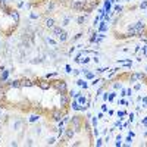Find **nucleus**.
<instances>
[{
    "label": "nucleus",
    "instance_id": "28",
    "mask_svg": "<svg viewBox=\"0 0 147 147\" xmlns=\"http://www.w3.org/2000/svg\"><path fill=\"white\" fill-rule=\"evenodd\" d=\"M144 135H147V131H146V132H144Z\"/></svg>",
    "mask_w": 147,
    "mask_h": 147
},
{
    "label": "nucleus",
    "instance_id": "19",
    "mask_svg": "<svg viewBox=\"0 0 147 147\" xmlns=\"http://www.w3.org/2000/svg\"><path fill=\"white\" fill-rule=\"evenodd\" d=\"M82 37V32H80V34H76L75 37H74V38H72V41H76V40H80V38H81Z\"/></svg>",
    "mask_w": 147,
    "mask_h": 147
},
{
    "label": "nucleus",
    "instance_id": "5",
    "mask_svg": "<svg viewBox=\"0 0 147 147\" xmlns=\"http://www.w3.org/2000/svg\"><path fill=\"white\" fill-rule=\"evenodd\" d=\"M68 105H69V97L66 94H60V106H62V109H65Z\"/></svg>",
    "mask_w": 147,
    "mask_h": 147
},
{
    "label": "nucleus",
    "instance_id": "30",
    "mask_svg": "<svg viewBox=\"0 0 147 147\" xmlns=\"http://www.w3.org/2000/svg\"><path fill=\"white\" fill-rule=\"evenodd\" d=\"M0 138H2V137H0Z\"/></svg>",
    "mask_w": 147,
    "mask_h": 147
},
{
    "label": "nucleus",
    "instance_id": "10",
    "mask_svg": "<svg viewBox=\"0 0 147 147\" xmlns=\"http://www.w3.org/2000/svg\"><path fill=\"white\" fill-rule=\"evenodd\" d=\"M22 123H24L22 119H18V121H15V122H13V125H12L13 131H19V129H21V127H22Z\"/></svg>",
    "mask_w": 147,
    "mask_h": 147
},
{
    "label": "nucleus",
    "instance_id": "14",
    "mask_svg": "<svg viewBox=\"0 0 147 147\" xmlns=\"http://www.w3.org/2000/svg\"><path fill=\"white\" fill-rule=\"evenodd\" d=\"M10 87L12 88H19L21 87V80H13V81L10 82Z\"/></svg>",
    "mask_w": 147,
    "mask_h": 147
},
{
    "label": "nucleus",
    "instance_id": "24",
    "mask_svg": "<svg viewBox=\"0 0 147 147\" xmlns=\"http://www.w3.org/2000/svg\"><path fill=\"white\" fill-rule=\"evenodd\" d=\"M27 144H28V146H32L34 143H32V140H31V138H28V140H27Z\"/></svg>",
    "mask_w": 147,
    "mask_h": 147
},
{
    "label": "nucleus",
    "instance_id": "3",
    "mask_svg": "<svg viewBox=\"0 0 147 147\" xmlns=\"http://www.w3.org/2000/svg\"><path fill=\"white\" fill-rule=\"evenodd\" d=\"M71 122H72V128L75 129V132H80L81 131V119H80V116H74L72 119H71Z\"/></svg>",
    "mask_w": 147,
    "mask_h": 147
},
{
    "label": "nucleus",
    "instance_id": "21",
    "mask_svg": "<svg viewBox=\"0 0 147 147\" xmlns=\"http://www.w3.org/2000/svg\"><path fill=\"white\" fill-rule=\"evenodd\" d=\"M12 16H13V19H15V21H18V19H19V16H18V12L12 13Z\"/></svg>",
    "mask_w": 147,
    "mask_h": 147
},
{
    "label": "nucleus",
    "instance_id": "8",
    "mask_svg": "<svg viewBox=\"0 0 147 147\" xmlns=\"http://www.w3.org/2000/svg\"><path fill=\"white\" fill-rule=\"evenodd\" d=\"M31 85H34L32 80H29V78H22L21 80V87H31Z\"/></svg>",
    "mask_w": 147,
    "mask_h": 147
},
{
    "label": "nucleus",
    "instance_id": "20",
    "mask_svg": "<svg viewBox=\"0 0 147 147\" xmlns=\"http://www.w3.org/2000/svg\"><path fill=\"white\" fill-rule=\"evenodd\" d=\"M140 7H141V9H146V7H147V2H146V0H144L143 3H140Z\"/></svg>",
    "mask_w": 147,
    "mask_h": 147
},
{
    "label": "nucleus",
    "instance_id": "2",
    "mask_svg": "<svg viewBox=\"0 0 147 147\" xmlns=\"http://www.w3.org/2000/svg\"><path fill=\"white\" fill-rule=\"evenodd\" d=\"M53 87L58 90V93L59 94H66V82L65 81H54L53 82Z\"/></svg>",
    "mask_w": 147,
    "mask_h": 147
},
{
    "label": "nucleus",
    "instance_id": "29",
    "mask_svg": "<svg viewBox=\"0 0 147 147\" xmlns=\"http://www.w3.org/2000/svg\"><path fill=\"white\" fill-rule=\"evenodd\" d=\"M0 128H2V123H0Z\"/></svg>",
    "mask_w": 147,
    "mask_h": 147
},
{
    "label": "nucleus",
    "instance_id": "27",
    "mask_svg": "<svg viewBox=\"0 0 147 147\" xmlns=\"http://www.w3.org/2000/svg\"><path fill=\"white\" fill-rule=\"evenodd\" d=\"M78 101H80V103H85V99H84V97H81V99L78 100Z\"/></svg>",
    "mask_w": 147,
    "mask_h": 147
},
{
    "label": "nucleus",
    "instance_id": "12",
    "mask_svg": "<svg viewBox=\"0 0 147 147\" xmlns=\"http://www.w3.org/2000/svg\"><path fill=\"white\" fill-rule=\"evenodd\" d=\"M58 40L60 41V43H65V41L68 40V32H66V31H62V32L58 35Z\"/></svg>",
    "mask_w": 147,
    "mask_h": 147
},
{
    "label": "nucleus",
    "instance_id": "22",
    "mask_svg": "<svg viewBox=\"0 0 147 147\" xmlns=\"http://www.w3.org/2000/svg\"><path fill=\"white\" fill-rule=\"evenodd\" d=\"M100 81H101V80H100V78H97V80H94V81H93V85H97V84H99Z\"/></svg>",
    "mask_w": 147,
    "mask_h": 147
},
{
    "label": "nucleus",
    "instance_id": "6",
    "mask_svg": "<svg viewBox=\"0 0 147 147\" xmlns=\"http://www.w3.org/2000/svg\"><path fill=\"white\" fill-rule=\"evenodd\" d=\"M54 24H56V21H54L53 18H46V19H44V27H46V28H50V29H52L53 27H56Z\"/></svg>",
    "mask_w": 147,
    "mask_h": 147
},
{
    "label": "nucleus",
    "instance_id": "1",
    "mask_svg": "<svg viewBox=\"0 0 147 147\" xmlns=\"http://www.w3.org/2000/svg\"><path fill=\"white\" fill-rule=\"evenodd\" d=\"M71 7L76 12L85 10V7H87V0H74V2L71 3Z\"/></svg>",
    "mask_w": 147,
    "mask_h": 147
},
{
    "label": "nucleus",
    "instance_id": "17",
    "mask_svg": "<svg viewBox=\"0 0 147 147\" xmlns=\"http://www.w3.org/2000/svg\"><path fill=\"white\" fill-rule=\"evenodd\" d=\"M54 143H56V138H54V137H50V138L47 140V144H49V146H50V144H54Z\"/></svg>",
    "mask_w": 147,
    "mask_h": 147
},
{
    "label": "nucleus",
    "instance_id": "26",
    "mask_svg": "<svg viewBox=\"0 0 147 147\" xmlns=\"http://www.w3.org/2000/svg\"><path fill=\"white\" fill-rule=\"evenodd\" d=\"M113 87H115V88H121V84H119V82H116V84H113Z\"/></svg>",
    "mask_w": 147,
    "mask_h": 147
},
{
    "label": "nucleus",
    "instance_id": "15",
    "mask_svg": "<svg viewBox=\"0 0 147 147\" xmlns=\"http://www.w3.org/2000/svg\"><path fill=\"white\" fill-rule=\"evenodd\" d=\"M87 13L85 15H82V16H80L78 19H76V22H78V25H84V22H85V19H87Z\"/></svg>",
    "mask_w": 147,
    "mask_h": 147
},
{
    "label": "nucleus",
    "instance_id": "7",
    "mask_svg": "<svg viewBox=\"0 0 147 147\" xmlns=\"http://www.w3.org/2000/svg\"><path fill=\"white\" fill-rule=\"evenodd\" d=\"M52 119L54 122H59L62 119V110H53L52 112Z\"/></svg>",
    "mask_w": 147,
    "mask_h": 147
},
{
    "label": "nucleus",
    "instance_id": "16",
    "mask_svg": "<svg viewBox=\"0 0 147 147\" xmlns=\"http://www.w3.org/2000/svg\"><path fill=\"white\" fill-rule=\"evenodd\" d=\"M5 99H6V90L0 87V100H5Z\"/></svg>",
    "mask_w": 147,
    "mask_h": 147
},
{
    "label": "nucleus",
    "instance_id": "13",
    "mask_svg": "<svg viewBox=\"0 0 147 147\" xmlns=\"http://www.w3.org/2000/svg\"><path fill=\"white\" fill-rule=\"evenodd\" d=\"M62 31H63V29H62V27H53V28H52V34L58 37V35L62 32Z\"/></svg>",
    "mask_w": 147,
    "mask_h": 147
},
{
    "label": "nucleus",
    "instance_id": "18",
    "mask_svg": "<svg viewBox=\"0 0 147 147\" xmlns=\"http://www.w3.org/2000/svg\"><path fill=\"white\" fill-rule=\"evenodd\" d=\"M41 62H43V59H40V58H35L31 60V63H41Z\"/></svg>",
    "mask_w": 147,
    "mask_h": 147
},
{
    "label": "nucleus",
    "instance_id": "11",
    "mask_svg": "<svg viewBox=\"0 0 147 147\" xmlns=\"http://www.w3.org/2000/svg\"><path fill=\"white\" fill-rule=\"evenodd\" d=\"M74 135H75V129H74V128L66 129V132H65V138H66V140H71Z\"/></svg>",
    "mask_w": 147,
    "mask_h": 147
},
{
    "label": "nucleus",
    "instance_id": "23",
    "mask_svg": "<svg viewBox=\"0 0 147 147\" xmlns=\"http://www.w3.org/2000/svg\"><path fill=\"white\" fill-rule=\"evenodd\" d=\"M96 146H103V141H101V140H97V143H96Z\"/></svg>",
    "mask_w": 147,
    "mask_h": 147
},
{
    "label": "nucleus",
    "instance_id": "25",
    "mask_svg": "<svg viewBox=\"0 0 147 147\" xmlns=\"http://www.w3.org/2000/svg\"><path fill=\"white\" fill-rule=\"evenodd\" d=\"M81 62H82V63H88V62H90V59H88V58H85V59H82Z\"/></svg>",
    "mask_w": 147,
    "mask_h": 147
},
{
    "label": "nucleus",
    "instance_id": "4",
    "mask_svg": "<svg viewBox=\"0 0 147 147\" xmlns=\"http://www.w3.org/2000/svg\"><path fill=\"white\" fill-rule=\"evenodd\" d=\"M34 84L40 85L41 90H49V88H50V85H52V82L47 81V80H40V81H34Z\"/></svg>",
    "mask_w": 147,
    "mask_h": 147
},
{
    "label": "nucleus",
    "instance_id": "9",
    "mask_svg": "<svg viewBox=\"0 0 147 147\" xmlns=\"http://www.w3.org/2000/svg\"><path fill=\"white\" fill-rule=\"evenodd\" d=\"M56 6H58V3L54 2V0H50V3L47 5V13H50V12H54L56 10Z\"/></svg>",
    "mask_w": 147,
    "mask_h": 147
}]
</instances>
